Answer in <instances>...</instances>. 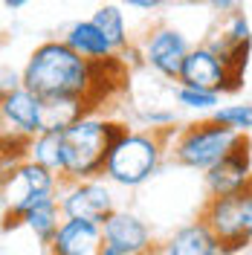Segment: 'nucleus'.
I'll list each match as a JSON object with an SVG mask.
<instances>
[{"instance_id": "2eb2a0df", "label": "nucleus", "mask_w": 252, "mask_h": 255, "mask_svg": "<svg viewBox=\"0 0 252 255\" xmlns=\"http://www.w3.org/2000/svg\"><path fill=\"white\" fill-rule=\"evenodd\" d=\"M61 38L76 49L79 55H84L87 61H108V58H113V55H119V52L113 49V44L108 41V35L99 29L90 17H87V20L70 23V26L64 29Z\"/></svg>"}, {"instance_id": "9d476101", "label": "nucleus", "mask_w": 252, "mask_h": 255, "mask_svg": "<svg viewBox=\"0 0 252 255\" xmlns=\"http://www.w3.org/2000/svg\"><path fill=\"white\" fill-rule=\"evenodd\" d=\"M177 84H186V87H200V90H215V93H235V81L229 76L223 58L209 47V44H197L191 47V52L186 55V61L180 67V79Z\"/></svg>"}, {"instance_id": "7ed1b4c3", "label": "nucleus", "mask_w": 252, "mask_h": 255, "mask_svg": "<svg viewBox=\"0 0 252 255\" xmlns=\"http://www.w3.org/2000/svg\"><path fill=\"white\" fill-rule=\"evenodd\" d=\"M165 151H168V130L159 133V130L127 128L108 154L105 180H111L113 186H122V189H136L159 171Z\"/></svg>"}, {"instance_id": "f03ea898", "label": "nucleus", "mask_w": 252, "mask_h": 255, "mask_svg": "<svg viewBox=\"0 0 252 255\" xmlns=\"http://www.w3.org/2000/svg\"><path fill=\"white\" fill-rule=\"evenodd\" d=\"M127 130L125 122L99 116V113H84L79 122L64 130V174L61 180H96L105 177V162L111 154L113 142Z\"/></svg>"}, {"instance_id": "0eeeda50", "label": "nucleus", "mask_w": 252, "mask_h": 255, "mask_svg": "<svg viewBox=\"0 0 252 255\" xmlns=\"http://www.w3.org/2000/svg\"><path fill=\"white\" fill-rule=\"evenodd\" d=\"M113 183L105 177L96 180H64L58 189V203H61L64 218H76V221H93L105 223L116 212L113 203Z\"/></svg>"}, {"instance_id": "20e7f679", "label": "nucleus", "mask_w": 252, "mask_h": 255, "mask_svg": "<svg viewBox=\"0 0 252 255\" xmlns=\"http://www.w3.org/2000/svg\"><path fill=\"white\" fill-rule=\"evenodd\" d=\"M235 130H229L226 125L215 122L212 116L191 122L183 128H171L168 130V154L177 165L183 168H194V171H209L212 165H218L229 148L238 142Z\"/></svg>"}, {"instance_id": "39448f33", "label": "nucleus", "mask_w": 252, "mask_h": 255, "mask_svg": "<svg viewBox=\"0 0 252 255\" xmlns=\"http://www.w3.org/2000/svg\"><path fill=\"white\" fill-rule=\"evenodd\" d=\"M221 241L218 255H238L252 244V186L232 194L209 197L200 215Z\"/></svg>"}, {"instance_id": "423d86ee", "label": "nucleus", "mask_w": 252, "mask_h": 255, "mask_svg": "<svg viewBox=\"0 0 252 255\" xmlns=\"http://www.w3.org/2000/svg\"><path fill=\"white\" fill-rule=\"evenodd\" d=\"M189 35L183 29H177L171 23H157L145 32L139 44V58L148 70H154L159 79L177 81L180 79V67L186 61V55L191 52Z\"/></svg>"}, {"instance_id": "9b49d317", "label": "nucleus", "mask_w": 252, "mask_h": 255, "mask_svg": "<svg viewBox=\"0 0 252 255\" xmlns=\"http://www.w3.org/2000/svg\"><path fill=\"white\" fill-rule=\"evenodd\" d=\"M203 183L209 197H221V194H232L252 186V142L250 136H238V142L229 148V154L203 171Z\"/></svg>"}, {"instance_id": "6ab92c4d", "label": "nucleus", "mask_w": 252, "mask_h": 255, "mask_svg": "<svg viewBox=\"0 0 252 255\" xmlns=\"http://www.w3.org/2000/svg\"><path fill=\"white\" fill-rule=\"evenodd\" d=\"M215 122L226 125L229 130H235L241 136H247L252 130V105L250 102H235V105H221L218 111L212 113Z\"/></svg>"}, {"instance_id": "1a4fd4ad", "label": "nucleus", "mask_w": 252, "mask_h": 255, "mask_svg": "<svg viewBox=\"0 0 252 255\" xmlns=\"http://www.w3.org/2000/svg\"><path fill=\"white\" fill-rule=\"evenodd\" d=\"M61 183V174L49 171L47 165L35 159H23L20 165L3 171V212L23 206L35 194H58Z\"/></svg>"}, {"instance_id": "aec40b11", "label": "nucleus", "mask_w": 252, "mask_h": 255, "mask_svg": "<svg viewBox=\"0 0 252 255\" xmlns=\"http://www.w3.org/2000/svg\"><path fill=\"white\" fill-rule=\"evenodd\" d=\"M142 122L148 125V130H159L162 133V130H171L177 119H174L171 111H145L142 113Z\"/></svg>"}, {"instance_id": "f257e3e1", "label": "nucleus", "mask_w": 252, "mask_h": 255, "mask_svg": "<svg viewBox=\"0 0 252 255\" xmlns=\"http://www.w3.org/2000/svg\"><path fill=\"white\" fill-rule=\"evenodd\" d=\"M23 84L44 99H81L99 108V67L79 55L64 38H49L29 52L20 70Z\"/></svg>"}, {"instance_id": "ddd939ff", "label": "nucleus", "mask_w": 252, "mask_h": 255, "mask_svg": "<svg viewBox=\"0 0 252 255\" xmlns=\"http://www.w3.org/2000/svg\"><path fill=\"white\" fill-rule=\"evenodd\" d=\"M102 247H105L102 223L64 218L55 238L49 241L47 253L49 255H99Z\"/></svg>"}, {"instance_id": "4be33fe9", "label": "nucleus", "mask_w": 252, "mask_h": 255, "mask_svg": "<svg viewBox=\"0 0 252 255\" xmlns=\"http://www.w3.org/2000/svg\"><path fill=\"white\" fill-rule=\"evenodd\" d=\"M125 3L127 9H136V12H159L168 0H119Z\"/></svg>"}, {"instance_id": "4468645a", "label": "nucleus", "mask_w": 252, "mask_h": 255, "mask_svg": "<svg viewBox=\"0 0 252 255\" xmlns=\"http://www.w3.org/2000/svg\"><path fill=\"white\" fill-rule=\"evenodd\" d=\"M159 247H162L165 255H218L221 253V241H218V235L212 232V226L203 218L174 229Z\"/></svg>"}, {"instance_id": "b1692460", "label": "nucleus", "mask_w": 252, "mask_h": 255, "mask_svg": "<svg viewBox=\"0 0 252 255\" xmlns=\"http://www.w3.org/2000/svg\"><path fill=\"white\" fill-rule=\"evenodd\" d=\"M99 255H125V253H122V250H116V247H111V244H105Z\"/></svg>"}, {"instance_id": "412c9836", "label": "nucleus", "mask_w": 252, "mask_h": 255, "mask_svg": "<svg viewBox=\"0 0 252 255\" xmlns=\"http://www.w3.org/2000/svg\"><path fill=\"white\" fill-rule=\"evenodd\" d=\"M203 6L209 12H215L218 17H226V15H232V12H238V9L244 6V0H203Z\"/></svg>"}, {"instance_id": "a211bd4d", "label": "nucleus", "mask_w": 252, "mask_h": 255, "mask_svg": "<svg viewBox=\"0 0 252 255\" xmlns=\"http://www.w3.org/2000/svg\"><path fill=\"white\" fill-rule=\"evenodd\" d=\"M174 99L183 111H197V113H215L221 108V93L215 90H200V87H186L177 84L174 87Z\"/></svg>"}, {"instance_id": "6e6552de", "label": "nucleus", "mask_w": 252, "mask_h": 255, "mask_svg": "<svg viewBox=\"0 0 252 255\" xmlns=\"http://www.w3.org/2000/svg\"><path fill=\"white\" fill-rule=\"evenodd\" d=\"M0 119H3L6 133L32 139L47 130V99L29 90L26 84L6 90L0 96Z\"/></svg>"}, {"instance_id": "f3484780", "label": "nucleus", "mask_w": 252, "mask_h": 255, "mask_svg": "<svg viewBox=\"0 0 252 255\" xmlns=\"http://www.w3.org/2000/svg\"><path fill=\"white\" fill-rule=\"evenodd\" d=\"M29 159L47 165L55 174H64V130H44V133L32 136Z\"/></svg>"}, {"instance_id": "dca6fc26", "label": "nucleus", "mask_w": 252, "mask_h": 255, "mask_svg": "<svg viewBox=\"0 0 252 255\" xmlns=\"http://www.w3.org/2000/svg\"><path fill=\"white\" fill-rule=\"evenodd\" d=\"M90 20L108 35V41L113 44V49L119 55H125L127 49H133V38H130V29H127V17L119 9V3H102L90 15Z\"/></svg>"}, {"instance_id": "5701e85b", "label": "nucleus", "mask_w": 252, "mask_h": 255, "mask_svg": "<svg viewBox=\"0 0 252 255\" xmlns=\"http://www.w3.org/2000/svg\"><path fill=\"white\" fill-rule=\"evenodd\" d=\"M3 3V9H9V12H17V9H23L29 0H0Z\"/></svg>"}, {"instance_id": "f8f14e48", "label": "nucleus", "mask_w": 252, "mask_h": 255, "mask_svg": "<svg viewBox=\"0 0 252 255\" xmlns=\"http://www.w3.org/2000/svg\"><path fill=\"white\" fill-rule=\"evenodd\" d=\"M102 232H105V244L122 250L125 255H136L157 247V238H154L151 226L142 221L139 215L127 212V209H116L111 218L102 223Z\"/></svg>"}, {"instance_id": "393cba45", "label": "nucleus", "mask_w": 252, "mask_h": 255, "mask_svg": "<svg viewBox=\"0 0 252 255\" xmlns=\"http://www.w3.org/2000/svg\"><path fill=\"white\" fill-rule=\"evenodd\" d=\"M136 255H165V253H162V247L157 244V247H151V250H145V253H136Z\"/></svg>"}]
</instances>
